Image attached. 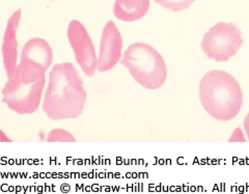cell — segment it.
<instances>
[{"label": "cell", "instance_id": "cell-9", "mask_svg": "<svg viewBox=\"0 0 249 194\" xmlns=\"http://www.w3.org/2000/svg\"><path fill=\"white\" fill-rule=\"evenodd\" d=\"M22 10L18 9L13 13L7 21V25L3 35L2 41V58L3 66L7 75V79L15 76L17 71V58H18V40L17 32L21 20Z\"/></svg>", "mask_w": 249, "mask_h": 194}, {"label": "cell", "instance_id": "cell-3", "mask_svg": "<svg viewBox=\"0 0 249 194\" xmlns=\"http://www.w3.org/2000/svg\"><path fill=\"white\" fill-rule=\"evenodd\" d=\"M121 64L129 70L132 78L146 89H158L166 81L165 60L149 44L142 42L131 44L124 51Z\"/></svg>", "mask_w": 249, "mask_h": 194}, {"label": "cell", "instance_id": "cell-12", "mask_svg": "<svg viewBox=\"0 0 249 194\" xmlns=\"http://www.w3.org/2000/svg\"><path fill=\"white\" fill-rule=\"evenodd\" d=\"M47 141L54 142V141H68V142H74L76 141L75 137L64 129H53L49 132L48 136H47Z\"/></svg>", "mask_w": 249, "mask_h": 194}, {"label": "cell", "instance_id": "cell-7", "mask_svg": "<svg viewBox=\"0 0 249 194\" xmlns=\"http://www.w3.org/2000/svg\"><path fill=\"white\" fill-rule=\"evenodd\" d=\"M67 36L77 64L85 75L92 77L98 69V56L87 28L80 21L72 20L68 26Z\"/></svg>", "mask_w": 249, "mask_h": 194}, {"label": "cell", "instance_id": "cell-8", "mask_svg": "<svg viewBox=\"0 0 249 194\" xmlns=\"http://www.w3.org/2000/svg\"><path fill=\"white\" fill-rule=\"evenodd\" d=\"M123 37L115 23L108 21L102 32L98 56V71L104 73L112 70L122 59Z\"/></svg>", "mask_w": 249, "mask_h": 194}, {"label": "cell", "instance_id": "cell-10", "mask_svg": "<svg viewBox=\"0 0 249 194\" xmlns=\"http://www.w3.org/2000/svg\"><path fill=\"white\" fill-rule=\"evenodd\" d=\"M150 5V0H115L113 15L121 21L135 22L145 16Z\"/></svg>", "mask_w": 249, "mask_h": 194}, {"label": "cell", "instance_id": "cell-4", "mask_svg": "<svg viewBox=\"0 0 249 194\" xmlns=\"http://www.w3.org/2000/svg\"><path fill=\"white\" fill-rule=\"evenodd\" d=\"M242 45V32L235 23L218 22L205 34L200 47L208 58L225 63L236 55Z\"/></svg>", "mask_w": 249, "mask_h": 194}, {"label": "cell", "instance_id": "cell-1", "mask_svg": "<svg viewBox=\"0 0 249 194\" xmlns=\"http://www.w3.org/2000/svg\"><path fill=\"white\" fill-rule=\"evenodd\" d=\"M87 100L83 80L72 63L56 64L51 69L43 101V111L50 120L79 118Z\"/></svg>", "mask_w": 249, "mask_h": 194}, {"label": "cell", "instance_id": "cell-13", "mask_svg": "<svg viewBox=\"0 0 249 194\" xmlns=\"http://www.w3.org/2000/svg\"><path fill=\"white\" fill-rule=\"evenodd\" d=\"M243 127H244V131H245V133H246L247 139L249 141V112L245 116L244 122H243Z\"/></svg>", "mask_w": 249, "mask_h": 194}, {"label": "cell", "instance_id": "cell-5", "mask_svg": "<svg viewBox=\"0 0 249 194\" xmlns=\"http://www.w3.org/2000/svg\"><path fill=\"white\" fill-rule=\"evenodd\" d=\"M52 60L53 51L50 44L42 37L30 38L22 47L16 75L23 83H34L46 75Z\"/></svg>", "mask_w": 249, "mask_h": 194}, {"label": "cell", "instance_id": "cell-2", "mask_svg": "<svg viewBox=\"0 0 249 194\" xmlns=\"http://www.w3.org/2000/svg\"><path fill=\"white\" fill-rule=\"evenodd\" d=\"M198 96L205 111L220 122L235 119L243 105L241 85L235 77L221 70L204 75L199 82Z\"/></svg>", "mask_w": 249, "mask_h": 194}, {"label": "cell", "instance_id": "cell-6", "mask_svg": "<svg viewBox=\"0 0 249 194\" xmlns=\"http://www.w3.org/2000/svg\"><path fill=\"white\" fill-rule=\"evenodd\" d=\"M45 84L46 76L34 83L25 84L15 74L2 88V102L18 114L34 113L40 107Z\"/></svg>", "mask_w": 249, "mask_h": 194}, {"label": "cell", "instance_id": "cell-11", "mask_svg": "<svg viewBox=\"0 0 249 194\" xmlns=\"http://www.w3.org/2000/svg\"><path fill=\"white\" fill-rule=\"evenodd\" d=\"M194 1L196 0H155L156 3L173 12H181L187 10Z\"/></svg>", "mask_w": 249, "mask_h": 194}]
</instances>
